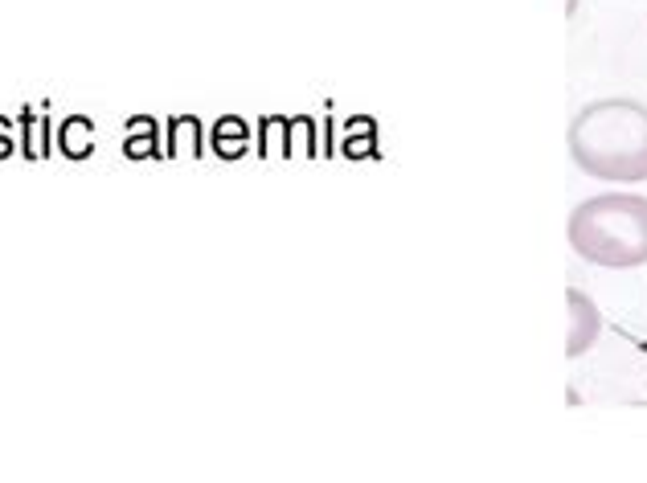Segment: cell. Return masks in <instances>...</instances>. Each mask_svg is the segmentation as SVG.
Masks as SVG:
<instances>
[{
    "label": "cell",
    "mask_w": 647,
    "mask_h": 483,
    "mask_svg": "<svg viewBox=\"0 0 647 483\" xmlns=\"http://www.w3.org/2000/svg\"><path fill=\"white\" fill-rule=\"evenodd\" d=\"M570 160L594 181H647V107L635 99H598L570 123Z\"/></svg>",
    "instance_id": "1"
},
{
    "label": "cell",
    "mask_w": 647,
    "mask_h": 483,
    "mask_svg": "<svg viewBox=\"0 0 647 483\" xmlns=\"http://www.w3.org/2000/svg\"><path fill=\"white\" fill-rule=\"evenodd\" d=\"M570 246L594 267H643L647 262V197L598 193L570 213Z\"/></svg>",
    "instance_id": "2"
},
{
    "label": "cell",
    "mask_w": 647,
    "mask_h": 483,
    "mask_svg": "<svg viewBox=\"0 0 647 483\" xmlns=\"http://www.w3.org/2000/svg\"><path fill=\"white\" fill-rule=\"evenodd\" d=\"M566 303H570V336H566V357L578 361L582 353H590L598 332H602V316H598V307L586 291L570 287L566 291Z\"/></svg>",
    "instance_id": "3"
},
{
    "label": "cell",
    "mask_w": 647,
    "mask_h": 483,
    "mask_svg": "<svg viewBox=\"0 0 647 483\" xmlns=\"http://www.w3.org/2000/svg\"><path fill=\"white\" fill-rule=\"evenodd\" d=\"M58 144L70 160H86L95 152V123L86 119V115H70L62 119V131H58Z\"/></svg>",
    "instance_id": "4"
},
{
    "label": "cell",
    "mask_w": 647,
    "mask_h": 483,
    "mask_svg": "<svg viewBox=\"0 0 647 483\" xmlns=\"http://www.w3.org/2000/svg\"><path fill=\"white\" fill-rule=\"evenodd\" d=\"M213 152H218L222 160H238L246 152V123L226 115L218 127H213Z\"/></svg>",
    "instance_id": "5"
},
{
    "label": "cell",
    "mask_w": 647,
    "mask_h": 483,
    "mask_svg": "<svg viewBox=\"0 0 647 483\" xmlns=\"http://www.w3.org/2000/svg\"><path fill=\"white\" fill-rule=\"evenodd\" d=\"M123 152L132 156V160H140V156H152V152H156V119L140 115V119H132V123H127V140H123ZM156 156H160V152H156Z\"/></svg>",
    "instance_id": "6"
}]
</instances>
